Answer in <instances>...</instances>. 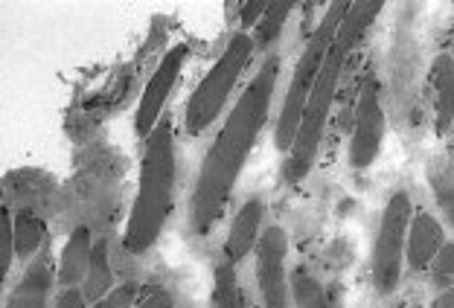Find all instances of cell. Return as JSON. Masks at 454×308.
<instances>
[{
  "mask_svg": "<svg viewBox=\"0 0 454 308\" xmlns=\"http://www.w3.org/2000/svg\"><path fill=\"white\" fill-rule=\"evenodd\" d=\"M277 79H280V56L268 53L256 76L247 81L245 94L231 108L213 146L204 154L187 210L190 233L195 239H207L215 224L222 221L227 201H231L236 183L251 160L256 140L265 128L268 114H271Z\"/></svg>",
  "mask_w": 454,
  "mask_h": 308,
  "instance_id": "6da1fadb",
  "label": "cell"
},
{
  "mask_svg": "<svg viewBox=\"0 0 454 308\" xmlns=\"http://www.w3.org/2000/svg\"><path fill=\"white\" fill-rule=\"evenodd\" d=\"M175 169H178V160H175L172 117L163 114V119L146 137V146H143L137 195H134L129 221L122 227V248L131 256L152 250L163 227H167V219L172 212Z\"/></svg>",
  "mask_w": 454,
  "mask_h": 308,
  "instance_id": "7a4b0ae2",
  "label": "cell"
},
{
  "mask_svg": "<svg viewBox=\"0 0 454 308\" xmlns=\"http://www.w3.org/2000/svg\"><path fill=\"white\" fill-rule=\"evenodd\" d=\"M347 9H349V0H335V4H329L324 18H321V24H317L315 33L309 35L303 53H301V58H297V67L292 73V85H288L283 108H280V119H277V126H274V146L280 154H288L294 146L297 128H301V119H303V111H306V102H309V96H312L317 76H321L326 53L335 44L338 27H340V20H344Z\"/></svg>",
  "mask_w": 454,
  "mask_h": 308,
  "instance_id": "3957f363",
  "label": "cell"
},
{
  "mask_svg": "<svg viewBox=\"0 0 454 308\" xmlns=\"http://www.w3.org/2000/svg\"><path fill=\"white\" fill-rule=\"evenodd\" d=\"M256 53L251 33H236L227 41V47L222 50V56L215 58V65L204 73L199 81V88L192 90V96L187 99L184 108V128L190 137L204 135L215 119L222 117V111L227 105V99L233 96L236 85H239L242 73L251 65V58Z\"/></svg>",
  "mask_w": 454,
  "mask_h": 308,
  "instance_id": "277c9868",
  "label": "cell"
},
{
  "mask_svg": "<svg viewBox=\"0 0 454 308\" xmlns=\"http://www.w3.org/2000/svg\"><path fill=\"white\" fill-rule=\"evenodd\" d=\"M347 56L349 53H344L338 44H333V50L326 53L321 76H317L312 96H309V102H306L301 128H297V140H294L292 151H288L286 160H283V181L286 183H301L306 174L315 169V160H317V151H321L324 131H326V122H329V111H333L335 90H338L340 70H344Z\"/></svg>",
  "mask_w": 454,
  "mask_h": 308,
  "instance_id": "5b68a950",
  "label": "cell"
},
{
  "mask_svg": "<svg viewBox=\"0 0 454 308\" xmlns=\"http://www.w3.org/2000/svg\"><path fill=\"white\" fill-rule=\"evenodd\" d=\"M414 219V201L408 192H394L381 210L376 239H373V259H370V273H373V289L379 296L396 294L402 282V268H405V244L408 227Z\"/></svg>",
  "mask_w": 454,
  "mask_h": 308,
  "instance_id": "8992f818",
  "label": "cell"
},
{
  "mask_svg": "<svg viewBox=\"0 0 454 308\" xmlns=\"http://www.w3.org/2000/svg\"><path fill=\"white\" fill-rule=\"evenodd\" d=\"M288 233L280 224H268L256 242V285H260L262 308H292V285H288Z\"/></svg>",
  "mask_w": 454,
  "mask_h": 308,
  "instance_id": "52a82bcc",
  "label": "cell"
},
{
  "mask_svg": "<svg viewBox=\"0 0 454 308\" xmlns=\"http://www.w3.org/2000/svg\"><path fill=\"white\" fill-rule=\"evenodd\" d=\"M387 135V119L381 111L379 99V81L370 76L358 90L356 102V119H353V137H349V166L370 169L379 158L381 142Z\"/></svg>",
  "mask_w": 454,
  "mask_h": 308,
  "instance_id": "ba28073f",
  "label": "cell"
},
{
  "mask_svg": "<svg viewBox=\"0 0 454 308\" xmlns=\"http://www.w3.org/2000/svg\"><path fill=\"white\" fill-rule=\"evenodd\" d=\"M187 61H190V44H175L160 58V65L154 67L152 79L146 81V90H143V96L137 102V111H134V131H137V137H149L154 126L163 119V108H167Z\"/></svg>",
  "mask_w": 454,
  "mask_h": 308,
  "instance_id": "9c48e42d",
  "label": "cell"
},
{
  "mask_svg": "<svg viewBox=\"0 0 454 308\" xmlns=\"http://www.w3.org/2000/svg\"><path fill=\"white\" fill-rule=\"evenodd\" d=\"M442 244H446V230H442V224L437 221V215H431L426 210L414 212L411 227H408V244H405L408 268L428 271Z\"/></svg>",
  "mask_w": 454,
  "mask_h": 308,
  "instance_id": "30bf717a",
  "label": "cell"
},
{
  "mask_svg": "<svg viewBox=\"0 0 454 308\" xmlns=\"http://www.w3.org/2000/svg\"><path fill=\"white\" fill-rule=\"evenodd\" d=\"M260 233H262V201L247 198L239 207V212L233 215L231 233H227V239H224V262L239 268V262H245V256L256 250Z\"/></svg>",
  "mask_w": 454,
  "mask_h": 308,
  "instance_id": "8fae6325",
  "label": "cell"
},
{
  "mask_svg": "<svg viewBox=\"0 0 454 308\" xmlns=\"http://www.w3.org/2000/svg\"><path fill=\"white\" fill-rule=\"evenodd\" d=\"M94 235H90L88 224H79L74 227V233L67 235L65 248H61L59 256V273L56 280L61 289H82L85 282L88 268H90V259H94Z\"/></svg>",
  "mask_w": 454,
  "mask_h": 308,
  "instance_id": "7c38bea8",
  "label": "cell"
},
{
  "mask_svg": "<svg viewBox=\"0 0 454 308\" xmlns=\"http://www.w3.org/2000/svg\"><path fill=\"white\" fill-rule=\"evenodd\" d=\"M431 88H434V131L437 137H446L454 128V56L440 53L431 61L428 70Z\"/></svg>",
  "mask_w": 454,
  "mask_h": 308,
  "instance_id": "4fadbf2b",
  "label": "cell"
},
{
  "mask_svg": "<svg viewBox=\"0 0 454 308\" xmlns=\"http://www.w3.org/2000/svg\"><path fill=\"white\" fill-rule=\"evenodd\" d=\"M50 289H53V271H50L47 256H35V262L27 265L24 276L15 285L6 308H47Z\"/></svg>",
  "mask_w": 454,
  "mask_h": 308,
  "instance_id": "5bb4252c",
  "label": "cell"
},
{
  "mask_svg": "<svg viewBox=\"0 0 454 308\" xmlns=\"http://www.w3.org/2000/svg\"><path fill=\"white\" fill-rule=\"evenodd\" d=\"M381 6H385V0H356V4H349L335 35V44L344 50V53H353L361 44V38L367 35V29L373 27V20L379 18Z\"/></svg>",
  "mask_w": 454,
  "mask_h": 308,
  "instance_id": "9a60e30c",
  "label": "cell"
},
{
  "mask_svg": "<svg viewBox=\"0 0 454 308\" xmlns=\"http://www.w3.org/2000/svg\"><path fill=\"white\" fill-rule=\"evenodd\" d=\"M426 181L437 198L440 212L446 215V224L454 230V158L451 154H434L426 163Z\"/></svg>",
  "mask_w": 454,
  "mask_h": 308,
  "instance_id": "2e32d148",
  "label": "cell"
},
{
  "mask_svg": "<svg viewBox=\"0 0 454 308\" xmlns=\"http://www.w3.org/2000/svg\"><path fill=\"white\" fill-rule=\"evenodd\" d=\"M117 285H114V268H111V248L108 239H99L94 244V259H90V268L85 282H82V294H85V303L94 305L102 296H108Z\"/></svg>",
  "mask_w": 454,
  "mask_h": 308,
  "instance_id": "e0dca14e",
  "label": "cell"
},
{
  "mask_svg": "<svg viewBox=\"0 0 454 308\" xmlns=\"http://www.w3.org/2000/svg\"><path fill=\"white\" fill-rule=\"evenodd\" d=\"M294 6H297L294 0H268L265 15H262L260 24H256L254 35H251L256 53H274V44L280 41L283 27H286L288 15L294 12Z\"/></svg>",
  "mask_w": 454,
  "mask_h": 308,
  "instance_id": "ac0fdd59",
  "label": "cell"
},
{
  "mask_svg": "<svg viewBox=\"0 0 454 308\" xmlns=\"http://www.w3.org/2000/svg\"><path fill=\"white\" fill-rule=\"evenodd\" d=\"M12 227H15V256L20 262H29L33 256H38L41 244L47 239L44 221H41L33 210L20 207L12 219Z\"/></svg>",
  "mask_w": 454,
  "mask_h": 308,
  "instance_id": "d6986e66",
  "label": "cell"
},
{
  "mask_svg": "<svg viewBox=\"0 0 454 308\" xmlns=\"http://www.w3.org/2000/svg\"><path fill=\"white\" fill-rule=\"evenodd\" d=\"M288 285H292V300L297 308H333L321 280L306 268H294L292 276H288Z\"/></svg>",
  "mask_w": 454,
  "mask_h": 308,
  "instance_id": "ffe728a7",
  "label": "cell"
},
{
  "mask_svg": "<svg viewBox=\"0 0 454 308\" xmlns=\"http://www.w3.org/2000/svg\"><path fill=\"white\" fill-rule=\"evenodd\" d=\"M213 305H215V308H242L239 273H236V265H231V262H222L219 268H215Z\"/></svg>",
  "mask_w": 454,
  "mask_h": 308,
  "instance_id": "44dd1931",
  "label": "cell"
},
{
  "mask_svg": "<svg viewBox=\"0 0 454 308\" xmlns=\"http://www.w3.org/2000/svg\"><path fill=\"white\" fill-rule=\"evenodd\" d=\"M431 282L437 291L454 289V242H446L437 253V259L431 262Z\"/></svg>",
  "mask_w": 454,
  "mask_h": 308,
  "instance_id": "7402d4cb",
  "label": "cell"
},
{
  "mask_svg": "<svg viewBox=\"0 0 454 308\" xmlns=\"http://www.w3.org/2000/svg\"><path fill=\"white\" fill-rule=\"evenodd\" d=\"M15 215L9 212V207L0 210V276L6 280L9 268H12V256H15V227H12Z\"/></svg>",
  "mask_w": 454,
  "mask_h": 308,
  "instance_id": "603a6c76",
  "label": "cell"
},
{
  "mask_svg": "<svg viewBox=\"0 0 454 308\" xmlns=\"http://www.w3.org/2000/svg\"><path fill=\"white\" fill-rule=\"evenodd\" d=\"M134 300H137V285L126 282V285H117L108 296H102L99 303L88 305V308H131Z\"/></svg>",
  "mask_w": 454,
  "mask_h": 308,
  "instance_id": "cb8c5ba5",
  "label": "cell"
},
{
  "mask_svg": "<svg viewBox=\"0 0 454 308\" xmlns=\"http://www.w3.org/2000/svg\"><path fill=\"white\" fill-rule=\"evenodd\" d=\"M268 9V0H245L242 9H239V24H242V33H247V29H256V24L262 20Z\"/></svg>",
  "mask_w": 454,
  "mask_h": 308,
  "instance_id": "d4e9b609",
  "label": "cell"
},
{
  "mask_svg": "<svg viewBox=\"0 0 454 308\" xmlns=\"http://www.w3.org/2000/svg\"><path fill=\"white\" fill-rule=\"evenodd\" d=\"M85 294H82V289H61L59 300L53 308H85Z\"/></svg>",
  "mask_w": 454,
  "mask_h": 308,
  "instance_id": "484cf974",
  "label": "cell"
},
{
  "mask_svg": "<svg viewBox=\"0 0 454 308\" xmlns=\"http://www.w3.org/2000/svg\"><path fill=\"white\" fill-rule=\"evenodd\" d=\"M137 308H175V300L167 289H154Z\"/></svg>",
  "mask_w": 454,
  "mask_h": 308,
  "instance_id": "4316f807",
  "label": "cell"
},
{
  "mask_svg": "<svg viewBox=\"0 0 454 308\" xmlns=\"http://www.w3.org/2000/svg\"><path fill=\"white\" fill-rule=\"evenodd\" d=\"M431 308H454V289L440 291V294L434 296V303H431Z\"/></svg>",
  "mask_w": 454,
  "mask_h": 308,
  "instance_id": "83f0119b",
  "label": "cell"
},
{
  "mask_svg": "<svg viewBox=\"0 0 454 308\" xmlns=\"http://www.w3.org/2000/svg\"><path fill=\"white\" fill-rule=\"evenodd\" d=\"M451 53H454V29H451Z\"/></svg>",
  "mask_w": 454,
  "mask_h": 308,
  "instance_id": "f1b7e54d",
  "label": "cell"
}]
</instances>
